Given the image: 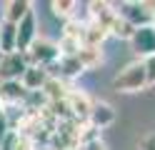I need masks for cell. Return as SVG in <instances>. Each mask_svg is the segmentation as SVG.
Segmentation results:
<instances>
[{"mask_svg": "<svg viewBox=\"0 0 155 150\" xmlns=\"http://www.w3.org/2000/svg\"><path fill=\"white\" fill-rule=\"evenodd\" d=\"M78 63H80L83 65V70H88V68H93V65H98L100 63V50L98 48H80V50H78Z\"/></svg>", "mask_w": 155, "mask_h": 150, "instance_id": "obj_14", "label": "cell"}, {"mask_svg": "<svg viewBox=\"0 0 155 150\" xmlns=\"http://www.w3.org/2000/svg\"><path fill=\"white\" fill-rule=\"evenodd\" d=\"M108 38V30H105L103 25H98V23H85L83 25V45L85 48H100V43Z\"/></svg>", "mask_w": 155, "mask_h": 150, "instance_id": "obj_12", "label": "cell"}, {"mask_svg": "<svg viewBox=\"0 0 155 150\" xmlns=\"http://www.w3.org/2000/svg\"><path fill=\"white\" fill-rule=\"evenodd\" d=\"M143 68H145V80H148V85H155V55L145 58Z\"/></svg>", "mask_w": 155, "mask_h": 150, "instance_id": "obj_17", "label": "cell"}, {"mask_svg": "<svg viewBox=\"0 0 155 150\" xmlns=\"http://www.w3.org/2000/svg\"><path fill=\"white\" fill-rule=\"evenodd\" d=\"M140 150H155V135H148V138H143V143H140Z\"/></svg>", "mask_w": 155, "mask_h": 150, "instance_id": "obj_20", "label": "cell"}, {"mask_svg": "<svg viewBox=\"0 0 155 150\" xmlns=\"http://www.w3.org/2000/svg\"><path fill=\"white\" fill-rule=\"evenodd\" d=\"M10 133V123H8V113L5 110H0V143L5 140V135Z\"/></svg>", "mask_w": 155, "mask_h": 150, "instance_id": "obj_19", "label": "cell"}, {"mask_svg": "<svg viewBox=\"0 0 155 150\" xmlns=\"http://www.w3.org/2000/svg\"><path fill=\"white\" fill-rule=\"evenodd\" d=\"M0 53H15V25L8 20L0 23Z\"/></svg>", "mask_w": 155, "mask_h": 150, "instance_id": "obj_13", "label": "cell"}, {"mask_svg": "<svg viewBox=\"0 0 155 150\" xmlns=\"http://www.w3.org/2000/svg\"><path fill=\"white\" fill-rule=\"evenodd\" d=\"M78 150H108V148H105V143L100 138H93V140H88V143H83Z\"/></svg>", "mask_w": 155, "mask_h": 150, "instance_id": "obj_18", "label": "cell"}, {"mask_svg": "<svg viewBox=\"0 0 155 150\" xmlns=\"http://www.w3.org/2000/svg\"><path fill=\"white\" fill-rule=\"evenodd\" d=\"M85 120L90 123L93 130L108 128L113 120H115V110H113V105H108V103H93V105H90V113H88Z\"/></svg>", "mask_w": 155, "mask_h": 150, "instance_id": "obj_7", "label": "cell"}, {"mask_svg": "<svg viewBox=\"0 0 155 150\" xmlns=\"http://www.w3.org/2000/svg\"><path fill=\"white\" fill-rule=\"evenodd\" d=\"M130 45L138 55L143 58H150L155 55V30L150 25H143V28H135V33L130 38Z\"/></svg>", "mask_w": 155, "mask_h": 150, "instance_id": "obj_6", "label": "cell"}, {"mask_svg": "<svg viewBox=\"0 0 155 150\" xmlns=\"http://www.w3.org/2000/svg\"><path fill=\"white\" fill-rule=\"evenodd\" d=\"M145 85H148V80H145L143 60L125 65L120 73L115 75V80H113V88H115V90H120V93H135V90H143Z\"/></svg>", "mask_w": 155, "mask_h": 150, "instance_id": "obj_1", "label": "cell"}, {"mask_svg": "<svg viewBox=\"0 0 155 150\" xmlns=\"http://www.w3.org/2000/svg\"><path fill=\"white\" fill-rule=\"evenodd\" d=\"M28 90L20 85V80H10V83H0V103H25Z\"/></svg>", "mask_w": 155, "mask_h": 150, "instance_id": "obj_10", "label": "cell"}, {"mask_svg": "<svg viewBox=\"0 0 155 150\" xmlns=\"http://www.w3.org/2000/svg\"><path fill=\"white\" fill-rule=\"evenodd\" d=\"M50 8H53V13H55L58 18H65V20H70L78 5L73 3V0H53V3H50Z\"/></svg>", "mask_w": 155, "mask_h": 150, "instance_id": "obj_16", "label": "cell"}, {"mask_svg": "<svg viewBox=\"0 0 155 150\" xmlns=\"http://www.w3.org/2000/svg\"><path fill=\"white\" fill-rule=\"evenodd\" d=\"M45 83H48V73H45V68H40V65H28V70H25L23 78H20V85L28 90V93H38V90H43Z\"/></svg>", "mask_w": 155, "mask_h": 150, "instance_id": "obj_8", "label": "cell"}, {"mask_svg": "<svg viewBox=\"0 0 155 150\" xmlns=\"http://www.w3.org/2000/svg\"><path fill=\"white\" fill-rule=\"evenodd\" d=\"M60 58V50H58L55 43L50 40H43V38H35V43L28 48V60L30 65H40V68H48L50 63Z\"/></svg>", "mask_w": 155, "mask_h": 150, "instance_id": "obj_3", "label": "cell"}, {"mask_svg": "<svg viewBox=\"0 0 155 150\" xmlns=\"http://www.w3.org/2000/svg\"><path fill=\"white\" fill-rule=\"evenodd\" d=\"M28 65H30L28 53H0V83L20 80Z\"/></svg>", "mask_w": 155, "mask_h": 150, "instance_id": "obj_2", "label": "cell"}, {"mask_svg": "<svg viewBox=\"0 0 155 150\" xmlns=\"http://www.w3.org/2000/svg\"><path fill=\"white\" fill-rule=\"evenodd\" d=\"M65 103H68V110H70V115L73 118H80L85 120L90 113V105H93V100L85 95V93H78V90H70L65 98Z\"/></svg>", "mask_w": 155, "mask_h": 150, "instance_id": "obj_9", "label": "cell"}, {"mask_svg": "<svg viewBox=\"0 0 155 150\" xmlns=\"http://www.w3.org/2000/svg\"><path fill=\"white\" fill-rule=\"evenodd\" d=\"M108 33H113L115 38H125V40H130V38H133V33H135V28H133L130 23H125L123 18L115 15V20H113L110 28H108Z\"/></svg>", "mask_w": 155, "mask_h": 150, "instance_id": "obj_15", "label": "cell"}, {"mask_svg": "<svg viewBox=\"0 0 155 150\" xmlns=\"http://www.w3.org/2000/svg\"><path fill=\"white\" fill-rule=\"evenodd\" d=\"M113 10H115L118 18H123L125 23H130L133 28L150 25V15H148V10L143 8V3H120V5L113 3Z\"/></svg>", "mask_w": 155, "mask_h": 150, "instance_id": "obj_5", "label": "cell"}, {"mask_svg": "<svg viewBox=\"0 0 155 150\" xmlns=\"http://www.w3.org/2000/svg\"><path fill=\"white\" fill-rule=\"evenodd\" d=\"M35 38H38V23H35V15L28 13L15 25V53H28V48L35 43Z\"/></svg>", "mask_w": 155, "mask_h": 150, "instance_id": "obj_4", "label": "cell"}, {"mask_svg": "<svg viewBox=\"0 0 155 150\" xmlns=\"http://www.w3.org/2000/svg\"><path fill=\"white\" fill-rule=\"evenodd\" d=\"M28 13H33V3H28V0H10V3H5V18L3 20L18 25Z\"/></svg>", "mask_w": 155, "mask_h": 150, "instance_id": "obj_11", "label": "cell"}]
</instances>
